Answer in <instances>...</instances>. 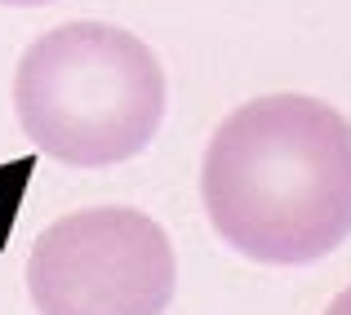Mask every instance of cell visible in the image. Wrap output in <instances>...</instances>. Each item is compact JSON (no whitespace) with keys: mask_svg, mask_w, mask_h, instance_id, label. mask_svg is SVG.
I'll return each instance as SVG.
<instances>
[{"mask_svg":"<svg viewBox=\"0 0 351 315\" xmlns=\"http://www.w3.org/2000/svg\"><path fill=\"white\" fill-rule=\"evenodd\" d=\"M209 227L249 262L302 266L351 236V120L307 94H267L214 129L200 160Z\"/></svg>","mask_w":351,"mask_h":315,"instance_id":"1","label":"cell"},{"mask_svg":"<svg viewBox=\"0 0 351 315\" xmlns=\"http://www.w3.org/2000/svg\"><path fill=\"white\" fill-rule=\"evenodd\" d=\"M165 67L134 32L62 23L36 36L14 71V111L36 151L76 169L134 160L165 120Z\"/></svg>","mask_w":351,"mask_h":315,"instance_id":"2","label":"cell"},{"mask_svg":"<svg viewBox=\"0 0 351 315\" xmlns=\"http://www.w3.org/2000/svg\"><path fill=\"white\" fill-rule=\"evenodd\" d=\"M178 289L173 244L156 218L125 205L49 222L27 257L40 315H165Z\"/></svg>","mask_w":351,"mask_h":315,"instance_id":"3","label":"cell"},{"mask_svg":"<svg viewBox=\"0 0 351 315\" xmlns=\"http://www.w3.org/2000/svg\"><path fill=\"white\" fill-rule=\"evenodd\" d=\"M325 315H351V289H343L334 302H329V311Z\"/></svg>","mask_w":351,"mask_h":315,"instance_id":"4","label":"cell"},{"mask_svg":"<svg viewBox=\"0 0 351 315\" xmlns=\"http://www.w3.org/2000/svg\"><path fill=\"white\" fill-rule=\"evenodd\" d=\"M0 5H53V0H0Z\"/></svg>","mask_w":351,"mask_h":315,"instance_id":"5","label":"cell"}]
</instances>
